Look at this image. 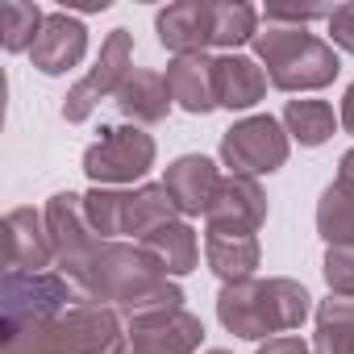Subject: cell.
<instances>
[{
    "label": "cell",
    "mask_w": 354,
    "mask_h": 354,
    "mask_svg": "<svg viewBox=\"0 0 354 354\" xmlns=\"http://www.w3.org/2000/svg\"><path fill=\"white\" fill-rule=\"evenodd\" d=\"M221 321L242 333V337H267V333H283L292 325L304 321L308 313V292L300 283L288 279H271V283H230L217 300Z\"/></svg>",
    "instance_id": "cell-1"
},
{
    "label": "cell",
    "mask_w": 354,
    "mask_h": 354,
    "mask_svg": "<svg viewBox=\"0 0 354 354\" xmlns=\"http://www.w3.org/2000/svg\"><path fill=\"white\" fill-rule=\"evenodd\" d=\"M254 42H259L263 63H267V80L283 92L321 88L337 75V55L304 30H267Z\"/></svg>",
    "instance_id": "cell-2"
},
{
    "label": "cell",
    "mask_w": 354,
    "mask_h": 354,
    "mask_svg": "<svg viewBox=\"0 0 354 354\" xmlns=\"http://www.w3.org/2000/svg\"><path fill=\"white\" fill-rule=\"evenodd\" d=\"M221 154L234 171L242 175H263V171H275L283 167L288 158V142L279 133V121L275 117H250L242 125H234L221 142Z\"/></svg>",
    "instance_id": "cell-3"
},
{
    "label": "cell",
    "mask_w": 354,
    "mask_h": 354,
    "mask_svg": "<svg viewBox=\"0 0 354 354\" xmlns=\"http://www.w3.org/2000/svg\"><path fill=\"white\" fill-rule=\"evenodd\" d=\"M154 158V142L142 129H104V138L88 150L84 167L96 184H113V180H138L146 175Z\"/></svg>",
    "instance_id": "cell-4"
},
{
    "label": "cell",
    "mask_w": 354,
    "mask_h": 354,
    "mask_svg": "<svg viewBox=\"0 0 354 354\" xmlns=\"http://www.w3.org/2000/svg\"><path fill=\"white\" fill-rule=\"evenodd\" d=\"M125 67H129V34L125 30H113L109 34V42H104V50H100V63H96V71L67 96V104H63V117L67 121H84L88 117V109L104 96V92H113V88H121L125 84Z\"/></svg>",
    "instance_id": "cell-5"
},
{
    "label": "cell",
    "mask_w": 354,
    "mask_h": 354,
    "mask_svg": "<svg viewBox=\"0 0 354 354\" xmlns=\"http://www.w3.org/2000/svg\"><path fill=\"white\" fill-rule=\"evenodd\" d=\"M267 205H263V192L254 188V180H225L209 205V221H213V234H254L259 221H263Z\"/></svg>",
    "instance_id": "cell-6"
},
{
    "label": "cell",
    "mask_w": 354,
    "mask_h": 354,
    "mask_svg": "<svg viewBox=\"0 0 354 354\" xmlns=\"http://www.w3.org/2000/svg\"><path fill=\"white\" fill-rule=\"evenodd\" d=\"M162 188L171 192V201L180 205L184 213H209V205H213L221 180H217V171H213L209 158H201V154H184L180 162L167 171V184H162Z\"/></svg>",
    "instance_id": "cell-7"
},
{
    "label": "cell",
    "mask_w": 354,
    "mask_h": 354,
    "mask_svg": "<svg viewBox=\"0 0 354 354\" xmlns=\"http://www.w3.org/2000/svg\"><path fill=\"white\" fill-rule=\"evenodd\" d=\"M158 38L180 55H201V46L213 42V5H201V0L171 5L167 13H158Z\"/></svg>",
    "instance_id": "cell-8"
},
{
    "label": "cell",
    "mask_w": 354,
    "mask_h": 354,
    "mask_svg": "<svg viewBox=\"0 0 354 354\" xmlns=\"http://www.w3.org/2000/svg\"><path fill=\"white\" fill-rule=\"evenodd\" d=\"M167 88L188 113H209L217 104V80H213V63L201 55H180L167 67Z\"/></svg>",
    "instance_id": "cell-9"
},
{
    "label": "cell",
    "mask_w": 354,
    "mask_h": 354,
    "mask_svg": "<svg viewBox=\"0 0 354 354\" xmlns=\"http://www.w3.org/2000/svg\"><path fill=\"white\" fill-rule=\"evenodd\" d=\"M80 55H84V26L71 21V17H63V13L46 17L42 34L34 38V63H38L46 75H59V71H67Z\"/></svg>",
    "instance_id": "cell-10"
},
{
    "label": "cell",
    "mask_w": 354,
    "mask_h": 354,
    "mask_svg": "<svg viewBox=\"0 0 354 354\" xmlns=\"http://www.w3.org/2000/svg\"><path fill=\"white\" fill-rule=\"evenodd\" d=\"M213 80H217V104H225V109H250L263 96V88H267V75L242 55L217 59L213 63Z\"/></svg>",
    "instance_id": "cell-11"
},
{
    "label": "cell",
    "mask_w": 354,
    "mask_h": 354,
    "mask_svg": "<svg viewBox=\"0 0 354 354\" xmlns=\"http://www.w3.org/2000/svg\"><path fill=\"white\" fill-rule=\"evenodd\" d=\"M167 96H171V88H167V80H158L154 71H133V75H125V84L117 88L121 113H129V117H138V121H162L167 109H171Z\"/></svg>",
    "instance_id": "cell-12"
},
{
    "label": "cell",
    "mask_w": 354,
    "mask_h": 354,
    "mask_svg": "<svg viewBox=\"0 0 354 354\" xmlns=\"http://www.w3.org/2000/svg\"><path fill=\"white\" fill-rule=\"evenodd\" d=\"M209 263H213V271H217L221 279L242 283V279L254 271V263H259V242H254V234H213V230H209Z\"/></svg>",
    "instance_id": "cell-13"
},
{
    "label": "cell",
    "mask_w": 354,
    "mask_h": 354,
    "mask_svg": "<svg viewBox=\"0 0 354 354\" xmlns=\"http://www.w3.org/2000/svg\"><path fill=\"white\" fill-rule=\"evenodd\" d=\"M317 225H321V238L329 246H350L354 242V184L337 180V184L325 188L321 209H317Z\"/></svg>",
    "instance_id": "cell-14"
},
{
    "label": "cell",
    "mask_w": 354,
    "mask_h": 354,
    "mask_svg": "<svg viewBox=\"0 0 354 354\" xmlns=\"http://www.w3.org/2000/svg\"><path fill=\"white\" fill-rule=\"evenodd\" d=\"M142 242H146L150 250H158V263H162L167 271H175V275H184V271L196 267V238H192L188 225H158V230L146 234Z\"/></svg>",
    "instance_id": "cell-15"
},
{
    "label": "cell",
    "mask_w": 354,
    "mask_h": 354,
    "mask_svg": "<svg viewBox=\"0 0 354 354\" xmlns=\"http://www.w3.org/2000/svg\"><path fill=\"white\" fill-rule=\"evenodd\" d=\"M283 121L300 146H321L333 133V109L325 100H292L283 109Z\"/></svg>",
    "instance_id": "cell-16"
},
{
    "label": "cell",
    "mask_w": 354,
    "mask_h": 354,
    "mask_svg": "<svg viewBox=\"0 0 354 354\" xmlns=\"http://www.w3.org/2000/svg\"><path fill=\"white\" fill-rule=\"evenodd\" d=\"M317 350L321 354H354V304L350 300H329L317 321Z\"/></svg>",
    "instance_id": "cell-17"
},
{
    "label": "cell",
    "mask_w": 354,
    "mask_h": 354,
    "mask_svg": "<svg viewBox=\"0 0 354 354\" xmlns=\"http://www.w3.org/2000/svg\"><path fill=\"white\" fill-rule=\"evenodd\" d=\"M254 38V9L250 5H213V42L238 46Z\"/></svg>",
    "instance_id": "cell-18"
},
{
    "label": "cell",
    "mask_w": 354,
    "mask_h": 354,
    "mask_svg": "<svg viewBox=\"0 0 354 354\" xmlns=\"http://www.w3.org/2000/svg\"><path fill=\"white\" fill-rule=\"evenodd\" d=\"M0 17H5V46L9 50H21L30 42V30L46 26L34 5H5V9H0Z\"/></svg>",
    "instance_id": "cell-19"
},
{
    "label": "cell",
    "mask_w": 354,
    "mask_h": 354,
    "mask_svg": "<svg viewBox=\"0 0 354 354\" xmlns=\"http://www.w3.org/2000/svg\"><path fill=\"white\" fill-rule=\"evenodd\" d=\"M325 279H329V288L354 296V246H333L325 254Z\"/></svg>",
    "instance_id": "cell-20"
},
{
    "label": "cell",
    "mask_w": 354,
    "mask_h": 354,
    "mask_svg": "<svg viewBox=\"0 0 354 354\" xmlns=\"http://www.w3.org/2000/svg\"><path fill=\"white\" fill-rule=\"evenodd\" d=\"M329 34H333L337 46H346L354 55V5H342V9L329 13Z\"/></svg>",
    "instance_id": "cell-21"
},
{
    "label": "cell",
    "mask_w": 354,
    "mask_h": 354,
    "mask_svg": "<svg viewBox=\"0 0 354 354\" xmlns=\"http://www.w3.org/2000/svg\"><path fill=\"white\" fill-rule=\"evenodd\" d=\"M259 354H308V350H304L296 337H275V342H267Z\"/></svg>",
    "instance_id": "cell-22"
},
{
    "label": "cell",
    "mask_w": 354,
    "mask_h": 354,
    "mask_svg": "<svg viewBox=\"0 0 354 354\" xmlns=\"http://www.w3.org/2000/svg\"><path fill=\"white\" fill-rule=\"evenodd\" d=\"M342 121H346V129L354 133V84H350V92H346V104H342Z\"/></svg>",
    "instance_id": "cell-23"
},
{
    "label": "cell",
    "mask_w": 354,
    "mask_h": 354,
    "mask_svg": "<svg viewBox=\"0 0 354 354\" xmlns=\"http://www.w3.org/2000/svg\"><path fill=\"white\" fill-rule=\"evenodd\" d=\"M342 180H346V184H354V150L342 158Z\"/></svg>",
    "instance_id": "cell-24"
},
{
    "label": "cell",
    "mask_w": 354,
    "mask_h": 354,
    "mask_svg": "<svg viewBox=\"0 0 354 354\" xmlns=\"http://www.w3.org/2000/svg\"><path fill=\"white\" fill-rule=\"evenodd\" d=\"M213 354H221V350H213Z\"/></svg>",
    "instance_id": "cell-25"
}]
</instances>
